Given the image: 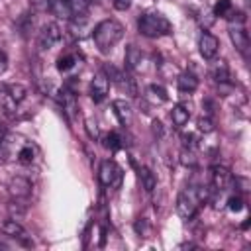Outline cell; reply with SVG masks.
<instances>
[{
    "instance_id": "obj_21",
    "label": "cell",
    "mask_w": 251,
    "mask_h": 251,
    "mask_svg": "<svg viewBox=\"0 0 251 251\" xmlns=\"http://www.w3.org/2000/svg\"><path fill=\"white\" fill-rule=\"evenodd\" d=\"M78 59H80V57H78L75 51H67V53L59 55V59H57V71H61V73H69L71 69L76 67Z\"/></svg>"
},
{
    "instance_id": "obj_8",
    "label": "cell",
    "mask_w": 251,
    "mask_h": 251,
    "mask_svg": "<svg viewBox=\"0 0 251 251\" xmlns=\"http://www.w3.org/2000/svg\"><path fill=\"white\" fill-rule=\"evenodd\" d=\"M2 231H4V235H6V237L16 239V241H18L20 245H24V247H31V245H33L31 235H29V233H27V229L20 224V220L8 218V220L2 224Z\"/></svg>"
},
{
    "instance_id": "obj_23",
    "label": "cell",
    "mask_w": 251,
    "mask_h": 251,
    "mask_svg": "<svg viewBox=\"0 0 251 251\" xmlns=\"http://www.w3.org/2000/svg\"><path fill=\"white\" fill-rule=\"evenodd\" d=\"M139 178H141V184H143L145 192H153V190H155L157 178H155V175H153L147 167H141V169H139Z\"/></svg>"
},
{
    "instance_id": "obj_11",
    "label": "cell",
    "mask_w": 251,
    "mask_h": 251,
    "mask_svg": "<svg viewBox=\"0 0 251 251\" xmlns=\"http://www.w3.org/2000/svg\"><path fill=\"white\" fill-rule=\"evenodd\" d=\"M231 180H233V176H231V173H229L227 167H224V165L212 167V190L214 192H220L222 194L224 190L229 188Z\"/></svg>"
},
{
    "instance_id": "obj_22",
    "label": "cell",
    "mask_w": 251,
    "mask_h": 251,
    "mask_svg": "<svg viewBox=\"0 0 251 251\" xmlns=\"http://www.w3.org/2000/svg\"><path fill=\"white\" fill-rule=\"evenodd\" d=\"M212 78L216 82H220V84H224V82L229 80V69H227V65L224 61H216L212 65Z\"/></svg>"
},
{
    "instance_id": "obj_30",
    "label": "cell",
    "mask_w": 251,
    "mask_h": 251,
    "mask_svg": "<svg viewBox=\"0 0 251 251\" xmlns=\"http://www.w3.org/2000/svg\"><path fill=\"white\" fill-rule=\"evenodd\" d=\"M227 208H229L231 212H239V210L243 208L241 196H229V198H227Z\"/></svg>"
},
{
    "instance_id": "obj_4",
    "label": "cell",
    "mask_w": 251,
    "mask_h": 251,
    "mask_svg": "<svg viewBox=\"0 0 251 251\" xmlns=\"http://www.w3.org/2000/svg\"><path fill=\"white\" fill-rule=\"evenodd\" d=\"M25 96L27 88L24 84H0V112L14 116Z\"/></svg>"
},
{
    "instance_id": "obj_1",
    "label": "cell",
    "mask_w": 251,
    "mask_h": 251,
    "mask_svg": "<svg viewBox=\"0 0 251 251\" xmlns=\"http://www.w3.org/2000/svg\"><path fill=\"white\" fill-rule=\"evenodd\" d=\"M208 198V190H204L202 186L190 184L186 188H182L176 196V214L182 220H190L194 218V214L198 212L200 204Z\"/></svg>"
},
{
    "instance_id": "obj_13",
    "label": "cell",
    "mask_w": 251,
    "mask_h": 251,
    "mask_svg": "<svg viewBox=\"0 0 251 251\" xmlns=\"http://www.w3.org/2000/svg\"><path fill=\"white\" fill-rule=\"evenodd\" d=\"M218 47H220V41H218L216 35H212L208 31L200 33V37H198V51H200V55L204 59H208V61L214 59L216 53H218Z\"/></svg>"
},
{
    "instance_id": "obj_14",
    "label": "cell",
    "mask_w": 251,
    "mask_h": 251,
    "mask_svg": "<svg viewBox=\"0 0 251 251\" xmlns=\"http://www.w3.org/2000/svg\"><path fill=\"white\" fill-rule=\"evenodd\" d=\"M112 108H114V114H116L118 122H120L124 127L131 126L133 114H131V106H129L126 100H114V102H112Z\"/></svg>"
},
{
    "instance_id": "obj_6",
    "label": "cell",
    "mask_w": 251,
    "mask_h": 251,
    "mask_svg": "<svg viewBox=\"0 0 251 251\" xmlns=\"http://www.w3.org/2000/svg\"><path fill=\"white\" fill-rule=\"evenodd\" d=\"M237 18H229L231 20V25H229V37H231V43L235 45V49L247 59L249 55V35L243 27V14L237 12L235 14Z\"/></svg>"
},
{
    "instance_id": "obj_9",
    "label": "cell",
    "mask_w": 251,
    "mask_h": 251,
    "mask_svg": "<svg viewBox=\"0 0 251 251\" xmlns=\"http://www.w3.org/2000/svg\"><path fill=\"white\" fill-rule=\"evenodd\" d=\"M61 39H63L61 27L51 22V24H45V25L41 27V31H39V35H37V45H39L41 51H49V49H53Z\"/></svg>"
},
{
    "instance_id": "obj_15",
    "label": "cell",
    "mask_w": 251,
    "mask_h": 251,
    "mask_svg": "<svg viewBox=\"0 0 251 251\" xmlns=\"http://www.w3.org/2000/svg\"><path fill=\"white\" fill-rule=\"evenodd\" d=\"M35 155H37V147L33 143H29V141H24V143H20L14 159L18 163H22V165H31L35 161Z\"/></svg>"
},
{
    "instance_id": "obj_29",
    "label": "cell",
    "mask_w": 251,
    "mask_h": 251,
    "mask_svg": "<svg viewBox=\"0 0 251 251\" xmlns=\"http://www.w3.org/2000/svg\"><path fill=\"white\" fill-rule=\"evenodd\" d=\"M182 145L186 147V149H196V145H198V139H196V135L194 133H182Z\"/></svg>"
},
{
    "instance_id": "obj_3",
    "label": "cell",
    "mask_w": 251,
    "mask_h": 251,
    "mask_svg": "<svg viewBox=\"0 0 251 251\" xmlns=\"http://www.w3.org/2000/svg\"><path fill=\"white\" fill-rule=\"evenodd\" d=\"M137 31L145 37H163L171 33V22L161 12H143L137 18Z\"/></svg>"
},
{
    "instance_id": "obj_26",
    "label": "cell",
    "mask_w": 251,
    "mask_h": 251,
    "mask_svg": "<svg viewBox=\"0 0 251 251\" xmlns=\"http://www.w3.org/2000/svg\"><path fill=\"white\" fill-rule=\"evenodd\" d=\"M104 147L110 149V151H118V149L122 147V137H120V133H116V131L106 133V135H104Z\"/></svg>"
},
{
    "instance_id": "obj_19",
    "label": "cell",
    "mask_w": 251,
    "mask_h": 251,
    "mask_svg": "<svg viewBox=\"0 0 251 251\" xmlns=\"http://www.w3.org/2000/svg\"><path fill=\"white\" fill-rule=\"evenodd\" d=\"M143 63V53L135 47V45H127L126 47V67L127 71H137Z\"/></svg>"
},
{
    "instance_id": "obj_12",
    "label": "cell",
    "mask_w": 251,
    "mask_h": 251,
    "mask_svg": "<svg viewBox=\"0 0 251 251\" xmlns=\"http://www.w3.org/2000/svg\"><path fill=\"white\" fill-rule=\"evenodd\" d=\"M108 90H110V80H108V76H106L104 73L94 75V78L90 80V88H88L90 98H92L96 104H100V102L108 96Z\"/></svg>"
},
{
    "instance_id": "obj_28",
    "label": "cell",
    "mask_w": 251,
    "mask_h": 251,
    "mask_svg": "<svg viewBox=\"0 0 251 251\" xmlns=\"http://www.w3.org/2000/svg\"><path fill=\"white\" fill-rule=\"evenodd\" d=\"M198 129L204 131V133L214 131V122H212V118H210V116H202V118L198 120Z\"/></svg>"
},
{
    "instance_id": "obj_17",
    "label": "cell",
    "mask_w": 251,
    "mask_h": 251,
    "mask_svg": "<svg viewBox=\"0 0 251 251\" xmlns=\"http://www.w3.org/2000/svg\"><path fill=\"white\" fill-rule=\"evenodd\" d=\"M59 102H61V108L65 110V114L69 116V120L75 118V112H76V98H75V92L69 90V88H63L61 94H59Z\"/></svg>"
},
{
    "instance_id": "obj_2",
    "label": "cell",
    "mask_w": 251,
    "mask_h": 251,
    "mask_svg": "<svg viewBox=\"0 0 251 251\" xmlns=\"http://www.w3.org/2000/svg\"><path fill=\"white\" fill-rule=\"evenodd\" d=\"M122 35H124V25L116 20H102L92 31V39L102 53L112 51L114 45L122 39Z\"/></svg>"
},
{
    "instance_id": "obj_27",
    "label": "cell",
    "mask_w": 251,
    "mask_h": 251,
    "mask_svg": "<svg viewBox=\"0 0 251 251\" xmlns=\"http://www.w3.org/2000/svg\"><path fill=\"white\" fill-rule=\"evenodd\" d=\"M180 161H182V165H186V167H194V165H196L194 149H186V147H182V151H180Z\"/></svg>"
},
{
    "instance_id": "obj_24",
    "label": "cell",
    "mask_w": 251,
    "mask_h": 251,
    "mask_svg": "<svg viewBox=\"0 0 251 251\" xmlns=\"http://www.w3.org/2000/svg\"><path fill=\"white\" fill-rule=\"evenodd\" d=\"M214 14H216V16H222V18H229V16L233 14L231 0H216V4H214Z\"/></svg>"
},
{
    "instance_id": "obj_33",
    "label": "cell",
    "mask_w": 251,
    "mask_h": 251,
    "mask_svg": "<svg viewBox=\"0 0 251 251\" xmlns=\"http://www.w3.org/2000/svg\"><path fill=\"white\" fill-rule=\"evenodd\" d=\"M49 2H51V0H31V4H33L37 10H47V8H49Z\"/></svg>"
},
{
    "instance_id": "obj_32",
    "label": "cell",
    "mask_w": 251,
    "mask_h": 251,
    "mask_svg": "<svg viewBox=\"0 0 251 251\" xmlns=\"http://www.w3.org/2000/svg\"><path fill=\"white\" fill-rule=\"evenodd\" d=\"M112 4H114L116 10H127L131 6V0H114Z\"/></svg>"
},
{
    "instance_id": "obj_25",
    "label": "cell",
    "mask_w": 251,
    "mask_h": 251,
    "mask_svg": "<svg viewBox=\"0 0 251 251\" xmlns=\"http://www.w3.org/2000/svg\"><path fill=\"white\" fill-rule=\"evenodd\" d=\"M8 214H10V218H14V220H22V218L25 216V206L22 204V200H14V198H12V202L8 204Z\"/></svg>"
},
{
    "instance_id": "obj_7",
    "label": "cell",
    "mask_w": 251,
    "mask_h": 251,
    "mask_svg": "<svg viewBox=\"0 0 251 251\" xmlns=\"http://www.w3.org/2000/svg\"><path fill=\"white\" fill-rule=\"evenodd\" d=\"M98 178L100 184L106 188H118L122 184V169L118 167L116 161L106 159L100 163V171H98Z\"/></svg>"
},
{
    "instance_id": "obj_5",
    "label": "cell",
    "mask_w": 251,
    "mask_h": 251,
    "mask_svg": "<svg viewBox=\"0 0 251 251\" xmlns=\"http://www.w3.org/2000/svg\"><path fill=\"white\" fill-rule=\"evenodd\" d=\"M49 10L63 20H73L75 16H84L88 10V0H51Z\"/></svg>"
},
{
    "instance_id": "obj_35",
    "label": "cell",
    "mask_w": 251,
    "mask_h": 251,
    "mask_svg": "<svg viewBox=\"0 0 251 251\" xmlns=\"http://www.w3.org/2000/svg\"><path fill=\"white\" fill-rule=\"evenodd\" d=\"M0 249H10V243L4 241V239H0Z\"/></svg>"
},
{
    "instance_id": "obj_20",
    "label": "cell",
    "mask_w": 251,
    "mask_h": 251,
    "mask_svg": "<svg viewBox=\"0 0 251 251\" xmlns=\"http://www.w3.org/2000/svg\"><path fill=\"white\" fill-rule=\"evenodd\" d=\"M171 120H173V126L175 127H182L188 124L190 120V108L186 104H176L171 112Z\"/></svg>"
},
{
    "instance_id": "obj_18",
    "label": "cell",
    "mask_w": 251,
    "mask_h": 251,
    "mask_svg": "<svg viewBox=\"0 0 251 251\" xmlns=\"http://www.w3.org/2000/svg\"><path fill=\"white\" fill-rule=\"evenodd\" d=\"M145 100L153 106H159V104L167 102V90L161 84H149L145 90Z\"/></svg>"
},
{
    "instance_id": "obj_10",
    "label": "cell",
    "mask_w": 251,
    "mask_h": 251,
    "mask_svg": "<svg viewBox=\"0 0 251 251\" xmlns=\"http://www.w3.org/2000/svg\"><path fill=\"white\" fill-rule=\"evenodd\" d=\"M8 192L14 200H27L29 194H31V182L29 178L18 175V176H12L10 182H8Z\"/></svg>"
},
{
    "instance_id": "obj_34",
    "label": "cell",
    "mask_w": 251,
    "mask_h": 251,
    "mask_svg": "<svg viewBox=\"0 0 251 251\" xmlns=\"http://www.w3.org/2000/svg\"><path fill=\"white\" fill-rule=\"evenodd\" d=\"M6 67H8V57H6V53L0 49V73H4Z\"/></svg>"
},
{
    "instance_id": "obj_31",
    "label": "cell",
    "mask_w": 251,
    "mask_h": 251,
    "mask_svg": "<svg viewBox=\"0 0 251 251\" xmlns=\"http://www.w3.org/2000/svg\"><path fill=\"white\" fill-rule=\"evenodd\" d=\"M84 124H86V131H88L90 139H98V137H100V131H98V127H96V122H92V120H86Z\"/></svg>"
},
{
    "instance_id": "obj_16",
    "label": "cell",
    "mask_w": 251,
    "mask_h": 251,
    "mask_svg": "<svg viewBox=\"0 0 251 251\" xmlns=\"http://www.w3.org/2000/svg\"><path fill=\"white\" fill-rule=\"evenodd\" d=\"M176 86H178V90H180L182 94H190V92H194V90L198 88V78H196L194 73L184 71V73L178 75V78H176Z\"/></svg>"
}]
</instances>
